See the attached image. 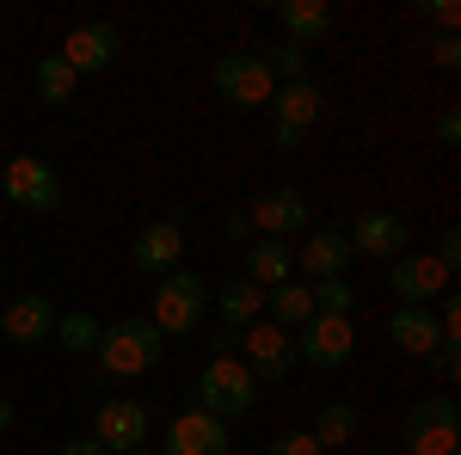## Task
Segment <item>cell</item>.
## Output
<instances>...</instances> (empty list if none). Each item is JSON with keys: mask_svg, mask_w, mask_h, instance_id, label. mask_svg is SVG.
<instances>
[{"mask_svg": "<svg viewBox=\"0 0 461 455\" xmlns=\"http://www.w3.org/2000/svg\"><path fill=\"white\" fill-rule=\"evenodd\" d=\"M160 350H167V339H160V326L148 314H130L117 320V326H105L99 332V369H105L111 382H136V376H148L154 363H160Z\"/></svg>", "mask_w": 461, "mask_h": 455, "instance_id": "1", "label": "cell"}, {"mask_svg": "<svg viewBox=\"0 0 461 455\" xmlns=\"http://www.w3.org/2000/svg\"><path fill=\"white\" fill-rule=\"evenodd\" d=\"M210 314V283L197 278V271H167V278L154 283V326H160V339H191L197 326Z\"/></svg>", "mask_w": 461, "mask_h": 455, "instance_id": "2", "label": "cell"}, {"mask_svg": "<svg viewBox=\"0 0 461 455\" xmlns=\"http://www.w3.org/2000/svg\"><path fill=\"white\" fill-rule=\"evenodd\" d=\"M252 400H258V382H252V369L240 357H210L203 363V376H197V413H210V419H247Z\"/></svg>", "mask_w": 461, "mask_h": 455, "instance_id": "3", "label": "cell"}, {"mask_svg": "<svg viewBox=\"0 0 461 455\" xmlns=\"http://www.w3.org/2000/svg\"><path fill=\"white\" fill-rule=\"evenodd\" d=\"M461 413L449 394H425L406 406V455H456Z\"/></svg>", "mask_w": 461, "mask_h": 455, "instance_id": "4", "label": "cell"}, {"mask_svg": "<svg viewBox=\"0 0 461 455\" xmlns=\"http://www.w3.org/2000/svg\"><path fill=\"white\" fill-rule=\"evenodd\" d=\"M210 80H215V99H228V105H240V111L271 105V93H277V80H271L258 50H228L210 68Z\"/></svg>", "mask_w": 461, "mask_h": 455, "instance_id": "5", "label": "cell"}, {"mask_svg": "<svg viewBox=\"0 0 461 455\" xmlns=\"http://www.w3.org/2000/svg\"><path fill=\"white\" fill-rule=\"evenodd\" d=\"M388 289L400 296V308H437V302L449 296V271L430 259L425 246H406L388 265Z\"/></svg>", "mask_w": 461, "mask_h": 455, "instance_id": "6", "label": "cell"}, {"mask_svg": "<svg viewBox=\"0 0 461 455\" xmlns=\"http://www.w3.org/2000/svg\"><path fill=\"white\" fill-rule=\"evenodd\" d=\"M0 191H6L19 210L50 215L56 204H62V173H56L50 160H37V154H19V160L0 167Z\"/></svg>", "mask_w": 461, "mask_h": 455, "instance_id": "7", "label": "cell"}, {"mask_svg": "<svg viewBox=\"0 0 461 455\" xmlns=\"http://www.w3.org/2000/svg\"><path fill=\"white\" fill-rule=\"evenodd\" d=\"M351 350H357V326L339 314H314L295 332V363H308V369H345Z\"/></svg>", "mask_w": 461, "mask_h": 455, "instance_id": "8", "label": "cell"}, {"mask_svg": "<svg viewBox=\"0 0 461 455\" xmlns=\"http://www.w3.org/2000/svg\"><path fill=\"white\" fill-rule=\"evenodd\" d=\"M234 357L252 369V382H284L289 369H295V332L271 326V320H258V326L240 332V350H234Z\"/></svg>", "mask_w": 461, "mask_h": 455, "instance_id": "9", "label": "cell"}, {"mask_svg": "<svg viewBox=\"0 0 461 455\" xmlns=\"http://www.w3.org/2000/svg\"><path fill=\"white\" fill-rule=\"evenodd\" d=\"M148 431H154V419H148V406L142 400H105L99 413H93V443H105L111 455H130V450H148Z\"/></svg>", "mask_w": 461, "mask_h": 455, "instance_id": "10", "label": "cell"}, {"mask_svg": "<svg viewBox=\"0 0 461 455\" xmlns=\"http://www.w3.org/2000/svg\"><path fill=\"white\" fill-rule=\"evenodd\" d=\"M62 62L74 68V80L80 74H105L117 56H123V32L111 25V19H93V25H74L68 37H62V50H56Z\"/></svg>", "mask_w": 461, "mask_h": 455, "instance_id": "11", "label": "cell"}, {"mask_svg": "<svg viewBox=\"0 0 461 455\" xmlns=\"http://www.w3.org/2000/svg\"><path fill=\"white\" fill-rule=\"evenodd\" d=\"M247 215H252V234H265V241H289V234H308V197H302L295 185H277V191L252 197Z\"/></svg>", "mask_w": 461, "mask_h": 455, "instance_id": "12", "label": "cell"}, {"mask_svg": "<svg viewBox=\"0 0 461 455\" xmlns=\"http://www.w3.org/2000/svg\"><path fill=\"white\" fill-rule=\"evenodd\" d=\"M345 241H351V252H363V259H400L406 246H412V228H406V215H393V210H363L345 228Z\"/></svg>", "mask_w": 461, "mask_h": 455, "instance_id": "13", "label": "cell"}, {"mask_svg": "<svg viewBox=\"0 0 461 455\" xmlns=\"http://www.w3.org/2000/svg\"><path fill=\"white\" fill-rule=\"evenodd\" d=\"M160 455H234V443H228V424H221V419L197 413V406H185V413L167 424Z\"/></svg>", "mask_w": 461, "mask_h": 455, "instance_id": "14", "label": "cell"}, {"mask_svg": "<svg viewBox=\"0 0 461 455\" xmlns=\"http://www.w3.org/2000/svg\"><path fill=\"white\" fill-rule=\"evenodd\" d=\"M0 332H6L13 345H43V339H56V302L37 296V289L13 296V302L0 308Z\"/></svg>", "mask_w": 461, "mask_h": 455, "instance_id": "15", "label": "cell"}, {"mask_svg": "<svg viewBox=\"0 0 461 455\" xmlns=\"http://www.w3.org/2000/svg\"><path fill=\"white\" fill-rule=\"evenodd\" d=\"M178 252H185V228L148 222V228H136V241H130V265L142 278H167V271H178Z\"/></svg>", "mask_w": 461, "mask_h": 455, "instance_id": "16", "label": "cell"}, {"mask_svg": "<svg viewBox=\"0 0 461 455\" xmlns=\"http://www.w3.org/2000/svg\"><path fill=\"white\" fill-rule=\"evenodd\" d=\"M320 117H326V86H320V80H284V86L271 93V123L308 136Z\"/></svg>", "mask_w": 461, "mask_h": 455, "instance_id": "17", "label": "cell"}, {"mask_svg": "<svg viewBox=\"0 0 461 455\" xmlns=\"http://www.w3.org/2000/svg\"><path fill=\"white\" fill-rule=\"evenodd\" d=\"M351 259H357V252H351V241H345V228H314V234H308V246L295 252V265H302L314 283L345 278V265H351Z\"/></svg>", "mask_w": 461, "mask_h": 455, "instance_id": "18", "label": "cell"}, {"mask_svg": "<svg viewBox=\"0 0 461 455\" xmlns=\"http://www.w3.org/2000/svg\"><path fill=\"white\" fill-rule=\"evenodd\" d=\"M388 339L406 350V357H430V350L443 345V320H437V308H393Z\"/></svg>", "mask_w": 461, "mask_h": 455, "instance_id": "19", "label": "cell"}, {"mask_svg": "<svg viewBox=\"0 0 461 455\" xmlns=\"http://www.w3.org/2000/svg\"><path fill=\"white\" fill-rule=\"evenodd\" d=\"M210 308L221 314V326H228V332H247V326H258V320H265V289H258V283H247V278H228L210 296Z\"/></svg>", "mask_w": 461, "mask_h": 455, "instance_id": "20", "label": "cell"}, {"mask_svg": "<svg viewBox=\"0 0 461 455\" xmlns=\"http://www.w3.org/2000/svg\"><path fill=\"white\" fill-rule=\"evenodd\" d=\"M277 25H284V43L314 50L320 37L332 32V6H326V0H284V6H277Z\"/></svg>", "mask_w": 461, "mask_h": 455, "instance_id": "21", "label": "cell"}, {"mask_svg": "<svg viewBox=\"0 0 461 455\" xmlns=\"http://www.w3.org/2000/svg\"><path fill=\"white\" fill-rule=\"evenodd\" d=\"M247 283H258V289H277V283H289L295 278V246H284V241H258L247 246V271H240Z\"/></svg>", "mask_w": 461, "mask_h": 455, "instance_id": "22", "label": "cell"}, {"mask_svg": "<svg viewBox=\"0 0 461 455\" xmlns=\"http://www.w3.org/2000/svg\"><path fill=\"white\" fill-rule=\"evenodd\" d=\"M265 320L271 326H284V332H302L308 320H314V296H308V283H277V289H265Z\"/></svg>", "mask_w": 461, "mask_h": 455, "instance_id": "23", "label": "cell"}, {"mask_svg": "<svg viewBox=\"0 0 461 455\" xmlns=\"http://www.w3.org/2000/svg\"><path fill=\"white\" fill-rule=\"evenodd\" d=\"M32 86H37V99H43V105H68V99H74V86H80V80H74V68L62 62V56H37V68H32Z\"/></svg>", "mask_w": 461, "mask_h": 455, "instance_id": "24", "label": "cell"}, {"mask_svg": "<svg viewBox=\"0 0 461 455\" xmlns=\"http://www.w3.org/2000/svg\"><path fill=\"white\" fill-rule=\"evenodd\" d=\"M357 406L351 400H326V406H320V419H314V443L320 450H339V443H351L357 437Z\"/></svg>", "mask_w": 461, "mask_h": 455, "instance_id": "25", "label": "cell"}, {"mask_svg": "<svg viewBox=\"0 0 461 455\" xmlns=\"http://www.w3.org/2000/svg\"><path fill=\"white\" fill-rule=\"evenodd\" d=\"M99 332H105V326L86 314V308H74V314H56V345L74 350V357H93V350H99Z\"/></svg>", "mask_w": 461, "mask_h": 455, "instance_id": "26", "label": "cell"}, {"mask_svg": "<svg viewBox=\"0 0 461 455\" xmlns=\"http://www.w3.org/2000/svg\"><path fill=\"white\" fill-rule=\"evenodd\" d=\"M308 296H314V314H339V320H351V302H357V289H351L345 278L308 283Z\"/></svg>", "mask_w": 461, "mask_h": 455, "instance_id": "27", "label": "cell"}, {"mask_svg": "<svg viewBox=\"0 0 461 455\" xmlns=\"http://www.w3.org/2000/svg\"><path fill=\"white\" fill-rule=\"evenodd\" d=\"M265 68H271V80L284 86V80H308V50H295V43H277L271 56H265Z\"/></svg>", "mask_w": 461, "mask_h": 455, "instance_id": "28", "label": "cell"}, {"mask_svg": "<svg viewBox=\"0 0 461 455\" xmlns=\"http://www.w3.org/2000/svg\"><path fill=\"white\" fill-rule=\"evenodd\" d=\"M265 455H326V450L314 443V431H277Z\"/></svg>", "mask_w": 461, "mask_h": 455, "instance_id": "29", "label": "cell"}, {"mask_svg": "<svg viewBox=\"0 0 461 455\" xmlns=\"http://www.w3.org/2000/svg\"><path fill=\"white\" fill-rule=\"evenodd\" d=\"M430 62H437L443 74H456L461 68V37L456 32H437V37H430Z\"/></svg>", "mask_w": 461, "mask_h": 455, "instance_id": "30", "label": "cell"}, {"mask_svg": "<svg viewBox=\"0 0 461 455\" xmlns=\"http://www.w3.org/2000/svg\"><path fill=\"white\" fill-rule=\"evenodd\" d=\"M419 13H425L437 32H456V25H461V6H456V0H419Z\"/></svg>", "mask_w": 461, "mask_h": 455, "instance_id": "31", "label": "cell"}, {"mask_svg": "<svg viewBox=\"0 0 461 455\" xmlns=\"http://www.w3.org/2000/svg\"><path fill=\"white\" fill-rule=\"evenodd\" d=\"M461 339H443V345L430 350V369H437V376H443V382H456V369H461Z\"/></svg>", "mask_w": 461, "mask_h": 455, "instance_id": "32", "label": "cell"}, {"mask_svg": "<svg viewBox=\"0 0 461 455\" xmlns=\"http://www.w3.org/2000/svg\"><path fill=\"white\" fill-rule=\"evenodd\" d=\"M430 259H437V265H443V271H456V265H461V234H456V228H449V234H443V241L430 246Z\"/></svg>", "mask_w": 461, "mask_h": 455, "instance_id": "33", "label": "cell"}, {"mask_svg": "<svg viewBox=\"0 0 461 455\" xmlns=\"http://www.w3.org/2000/svg\"><path fill=\"white\" fill-rule=\"evenodd\" d=\"M228 241H240V246L258 241V234H252V215H247V210H228Z\"/></svg>", "mask_w": 461, "mask_h": 455, "instance_id": "34", "label": "cell"}, {"mask_svg": "<svg viewBox=\"0 0 461 455\" xmlns=\"http://www.w3.org/2000/svg\"><path fill=\"white\" fill-rule=\"evenodd\" d=\"M437 141H443V148L461 141V111H443V117H437Z\"/></svg>", "mask_w": 461, "mask_h": 455, "instance_id": "35", "label": "cell"}, {"mask_svg": "<svg viewBox=\"0 0 461 455\" xmlns=\"http://www.w3.org/2000/svg\"><path fill=\"white\" fill-rule=\"evenodd\" d=\"M210 350H215V357H234V350H240V332H228V326H215V332H210Z\"/></svg>", "mask_w": 461, "mask_h": 455, "instance_id": "36", "label": "cell"}, {"mask_svg": "<svg viewBox=\"0 0 461 455\" xmlns=\"http://www.w3.org/2000/svg\"><path fill=\"white\" fill-rule=\"evenodd\" d=\"M62 455H111L105 443H93V437H74V443H62Z\"/></svg>", "mask_w": 461, "mask_h": 455, "instance_id": "37", "label": "cell"}, {"mask_svg": "<svg viewBox=\"0 0 461 455\" xmlns=\"http://www.w3.org/2000/svg\"><path fill=\"white\" fill-rule=\"evenodd\" d=\"M271 141H277V148H302V130H284V123H271Z\"/></svg>", "mask_w": 461, "mask_h": 455, "instance_id": "38", "label": "cell"}, {"mask_svg": "<svg viewBox=\"0 0 461 455\" xmlns=\"http://www.w3.org/2000/svg\"><path fill=\"white\" fill-rule=\"evenodd\" d=\"M185 215H191V204H185V197H173V204H167V215H160V222H173V228H185Z\"/></svg>", "mask_w": 461, "mask_h": 455, "instance_id": "39", "label": "cell"}, {"mask_svg": "<svg viewBox=\"0 0 461 455\" xmlns=\"http://www.w3.org/2000/svg\"><path fill=\"white\" fill-rule=\"evenodd\" d=\"M6 424H13V400H0V431H6Z\"/></svg>", "mask_w": 461, "mask_h": 455, "instance_id": "40", "label": "cell"}, {"mask_svg": "<svg viewBox=\"0 0 461 455\" xmlns=\"http://www.w3.org/2000/svg\"><path fill=\"white\" fill-rule=\"evenodd\" d=\"M369 455H393V450H369Z\"/></svg>", "mask_w": 461, "mask_h": 455, "instance_id": "41", "label": "cell"}, {"mask_svg": "<svg viewBox=\"0 0 461 455\" xmlns=\"http://www.w3.org/2000/svg\"><path fill=\"white\" fill-rule=\"evenodd\" d=\"M130 455H154V450H130Z\"/></svg>", "mask_w": 461, "mask_h": 455, "instance_id": "42", "label": "cell"}, {"mask_svg": "<svg viewBox=\"0 0 461 455\" xmlns=\"http://www.w3.org/2000/svg\"><path fill=\"white\" fill-rule=\"evenodd\" d=\"M0 167H6V160H0Z\"/></svg>", "mask_w": 461, "mask_h": 455, "instance_id": "43", "label": "cell"}]
</instances>
